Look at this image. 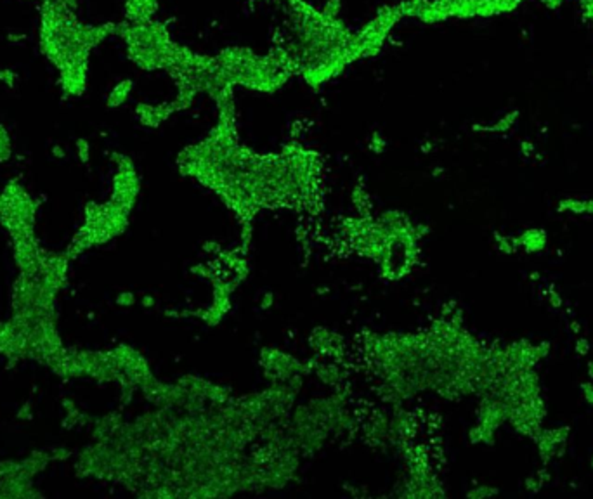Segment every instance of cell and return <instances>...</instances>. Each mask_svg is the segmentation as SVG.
I'll list each match as a JSON object with an SVG mask.
<instances>
[{
	"label": "cell",
	"mask_w": 593,
	"mask_h": 499,
	"mask_svg": "<svg viewBox=\"0 0 593 499\" xmlns=\"http://www.w3.org/2000/svg\"><path fill=\"white\" fill-rule=\"evenodd\" d=\"M118 37L125 44L127 58L144 72L165 70L170 75L184 72L197 61L198 54L184 45L176 44L162 21L146 23H120Z\"/></svg>",
	"instance_id": "obj_1"
},
{
	"label": "cell",
	"mask_w": 593,
	"mask_h": 499,
	"mask_svg": "<svg viewBox=\"0 0 593 499\" xmlns=\"http://www.w3.org/2000/svg\"><path fill=\"white\" fill-rule=\"evenodd\" d=\"M38 47L42 56L56 70L65 68L78 59L91 58V49L82 42V21L66 7L54 0H44L38 7Z\"/></svg>",
	"instance_id": "obj_2"
},
{
	"label": "cell",
	"mask_w": 593,
	"mask_h": 499,
	"mask_svg": "<svg viewBox=\"0 0 593 499\" xmlns=\"http://www.w3.org/2000/svg\"><path fill=\"white\" fill-rule=\"evenodd\" d=\"M130 212L123 210L111 200L106 203L88 201L85 205V224L77 232L72 250L84 251L91 246L105 245L122 235L129 225Z\"/></svg>",
	"instance_id": "obj_3"
},
{
	"label": "cell",
	"mask_w": 593,
	"mask_h": 499,
	"mask_svg": "<svg viewBox=\"0 0 593 499\" xmlns=\"http://www.w3.org/2000/svg\"><path fill=\"white\" fill-rule=\"evenodd\" d=\"M37 201L20 180H10L0 193V224L9 231L13 241L33 238Z\"/></svg>",
	"instance_id": "obj_4"
},
{
	"label": "cell",
	"mask_w": 593,
	"mask_h": 499,
	"mask_svg": "<svg viewBox=\"0 0 593 499\" xmlns=\"http://www.w3.org/2000/svg\"><path fill=\"white\" fill-rule=\"evenodd\" d=\"M109 158L116 165V172L113 175L111 201L123 210L132 212L141 193V177L137 173L136 164L132 158L123 153H111Z\"/></svg>",
	"instance_id": "obj_5"
},
{
	"label": "cell",
	"mask_w": 593,
	"mask_h": 499,
	"mask_svg": "<svg viewBox=\"0 0 593 499\" xmlns=\"http://www.w3.org/2000/svg\"><path fill=\"white\" fill-rule=\"evenodd\" d=\"M88 65L91 59H78L65 68L58 70V85L63 97H82L88 87Z\"/></svg>",
	"instance_id": "obj_6"
},
{
	"label": "cell",
	"mask_w": 593,
	"mask_h": 499,
	"mask_svg": "<svg viewBox=\"0 0 593 499\" xmlns=\"http://www.w3.org/2000/svg\"><path fill=\"white\" fill-rule=\"evenodd\" d=\"M210 139L224 141V143L238 141L236 139V118H219L217 127H215V130H212ZM201 155H203V141H201L200 144H197V146L187 148V150H184L183 153H180L179 166L180 170H183L184 175H190L191 165H193L197 160H200Z\"/></svg>",
	"instance_id": "obj_7"
},
{
	"label": "cell",
	"mask_w": 593,
	"mask_h": 499,
	"mask_svg": "<svg viewBox=\"0 0 593 499\" xmlns=\"http://www.w3.org/2000/svg\"><path fill=\"white\" fill-rule=\"evenodd\" d=\"M176 111H179L176 102H162V104H149V102H139L134 109L137 122L148 129H158L162 123H165Z\"/></svg>",
	"instance_id": "obj_8"
},
{
	"label": "cell",
	"mask_w": 593,
	"mask_h": 499,
	"mask_svg": "<svg viewBox=\"0 0 593 499\" xmlns=\"http://www.w3.org/2000/svg\"><path fill=\"white\" fill-rule=\"evenodd\" d=\"M160 0H123V14L127 23H146L155 19Z\"/></svg>",
	"instance_id": "obj_9"
},
{
	"label": "cell",
	"mask_w": 593,
	"mask_h": 499,
	"mask_svg": "<svg viewBox=\"0 0 593 499\" xmlns=\"http://www.w3.org/2000/svg\"><path fill=\"white\" fill-rule=\"evenodd\" d=\"M517 241H519V250L525 253H539L548 245V235L541 228H529L517 236Z\"/></svg>",
	"instance_id": "obj_10"
},
{
	"label": "cell",
	"mask_w": 593,
	"mask_h": 499,
	"mask_svg": "<svg viewBox=\"0 0 593 499\" xmlns=\"http://www.w3.org/2000/svg\"><path fill=\"white\" fill-rule=\"evenodd\" d=\"M134 90V82L130 79H123L120 82H116L111 87V90L106 95V108L116 109L122 108L127 101H129L130 94Z\"/></svg>",
	"instance_id": "obj_11"
},
{
	"label": "cell",
	"mask_w": 593,
	"mask_h": 499,
	"mask_svg": "<svg viewBox=\"0 0 593 499\" xmlns=\"http://www.w3.org/2000/svg\"><path fill=\"white\" fill-rule=\"evenodd\" d=\"M559 214L593 215V200H580V198H562L557 203Z\"/></svg>",
	"instance_id": "obj_12"
},
{
	"label": "cell",
	"mask_w": 593,
	"mask_h": 499,
	"mask_svg": "<svg viewBox=\"0 0 593 499\" xmlns=\"http://www.w3.org/2000/svg\"><path fill=\"white\" fill-rule=\"evenodd\" d=\"M517 120H519V111H510L503 115L502 118L496 120L491 125H475V132H488V134H505L516 127Z\"/></svg>",
	"instance_id": "obj_13"
},
{
	"label": "cell",
	"mask_w": 593,
	"mask_h": 499,
	"mask_svg": "<svg viewBox=\"0 0 593 499\" xmlns=\"http://www.w3.org/2000/svg\"><path fill=\"white\" fill-rule=\"evenodd\" d=\"M13 158V139L3 123H0V164H6Z\"/></svg>",
	"instance_id": "obj_14"
},
{
	"label": "cell",
	"mask_w": 593,
	"mask_h": 499,
	"mask_svg": "<svg viewBox=\"0 0 593 499\" xmlns=\"http://www.w3.org/2000/svg\"><path fill=\"white\" fill-rule=\"evenodd\" d=\"M495 241H496V248H498V251H502V253H516V251L519 250L517 236L516 238H512V236H505V235H500V232H495Z\"/></svg>",
	"instance_id": "obj_15"
},
{
	"label": "cell",
	"mask_w": 593,
	"mask_h": 499,
	"mask_svg": "<svg viewBox=\"0 0 593 499\" xmlns=\"http://www.w3.org/2000/svg\"><path fill=\"white\" fill-rule=\"evenodd\" d=\"M385 148H387V139L383 137L382 132L375 130V132L370 136V141H368V150H370L373 155H382L383 151H385Z\"/></svg>",
	"instance_id": "obj_16"
},
{
	"label": "cell",
	"mask_w": 593,
	"mask_h": 499,
	"mask_svg": "<svg viewBox=\"0 0 593 499\" xmlns=\"http://www.w3.org/2000/svg\"><path fill=\"white\" fill-rule=\"evenodd\" d=\"M548 480V475H546V470H539L538 473H534L532 477H529L527 480H525V489L529 491V493H538L539 489L543 487V484Z\"/></svg>",
	"instance_id": "obj_17"
},
{
	"label": "cell",
	"mask_w": 593,
	"mask_h": 499,
	"mask_svg": "<svg viewBox=\"0 0 593 499\" xmlns=\"http://www.w3.org/2000/svg\"><path fill=\"white\" fill-rule=\"evenodd\" d=\"M75 153H77V158L82 161L84 165H87L88 161H91V143H88L87 139H77V143H75Z\"/></svg>",
	"instance_id": "obj_18"
},
{
	"label": "cell",
	"mask_w": 593,
	"mask_h": 499,
	"mask_svg": "<svg viewBox=\"0 0 593 499\" xmlns=\"http://www.w3.org/2000/svg\"><path fill=\"white\" fill-rule=\"evenodd\" d=\"M0 84L7 88H16L20 84V75L13 68H0Z\"/></svg>",
	"instance_id": "obj_19"
},
{
	"label": "cell",
	"mask_w": 593,
	"mask_h": 499,
	"mask_svg": "<svg viewBox=\"0 0 593 499\" xmlns=\"http://www.w3.org/2000/svg\"><path fill=\"white\" fill-rule=\"evenodd\" d=\"M496 494H500V489H496V487L493 486H475L474 489H470L467 493L468 498H474V499H488L496 496Z\"/></svg>",
	"instance_id": "obj_20"
},
{
	"label": "cell",
	"mask_w": 593,
	"mask_h": 499,
	"mask_svg": "<svg viewBox=\"0 0 593 499\" xmlns=\"http://www.w3.org/2000/svg\"><path fill=\"white\" fill-rule=\"evenodd\" d=\"M340 7H342V3H340V0H326V3L323 6L321 13L325 14L328 19H340Z\"/></svg>",
	"instance_id": "obj_21"
},
{
	"label": "cell",
	"mask_w": 593,
	"mask_h": 499,
	"mask_svg": "<svg viewBox=\"0 0 593 499\" xmlns=\"http://www.w3.org/2000/svg\"><path fill=\"white\" fill-rule=\"evenodd\" d=\"M115 302L118 307H125V309H129V307L136 306L137 296L134 295L132 292H120L118 295H116Z\"/></svg>",
	"instance_id": "obj_22"
},
{
	"label": "cell",
	"mask_w": 593,
	"mask_h": 499,
	"mask_svg": "<svg viewBox=\"0 0 593 499\" xmlns=\"http://www.w3.org/2000/svg\"><path fill=\"white\" fill-rule=\"evenodd\" d=\"M546 300H548V303L553 307V309H562L564 307L562 295H560L553 286H550L548 292H546Z\"/></svg>",
	"instance_id": "obj_23"
},
{
	"label": "cell",
	"mask_w": 593,
	"mask_h": 499,
	"mask_svg": "<svg viewBox=\"0 0 593 499\" xmlns=\"http://www.w3.org/2000/svg\"><path fill=\"white\" fill-rule=\"evenodd\" d=\"M574 349H576L578 356H588V354H590V342H588L583 335H578L576 340H574Z\"/></svg>",
	"instance_id": "obj_24"
},
{
	"label": "cell",
	"mask_w": 593,
	"mask_h": 499,
	"mask_svg": "<svg viewBox=\"0 0 593 499\" xmlns=\"http://www.w3.org/2000/svg\"><path fill=\"white\" fill-rule=\"evenodd\" d=\"M581 394H583L585 402L593 408V380H587L581 383Z\"/></svg>",
	"instance_id": "obj_25"
},
{
	"label": "cell",
	"mask_w": 593,
	"mask_h": 499,
	"mask_svg": "<svg viewBox=\"0 0 593 499\" xmlns=\"http://www.w3.org/2000/svg\"><path fill=\"white\" fill-rule=\"evenodd\" d=\"M275 306V295H272V293H264V295H262V299H261V307L264 310H268V309H271V307Z\"/></svg>",
	"instance_id": "obj_26"
},
{
	"label": "cell",
	"mask_w": 593,
	"mask_h": 499,
	"mask_svg": "<svg viewBox=\"0 0 593 499\" xmlns=\"http://www.w3.org/2000/svg\"><path fill=\"white\" fill-rule=\"evenodd\" d=\"M521 151L525 155V157H532V155L536 153V148H534V144L531 143V141H522Z\"/></svg>",
	"instance_id": "obj_27"
},
{
	"label": "cell",
	"mask_w": 593,
	"mask_h": 499,
	"mask_svg": "<svg viewBox=\"0 0 593 499\" xmlns=\"http://www.w3.org/2000/svg\"><path fill=\"white\" fill-rule=\"evenodd\" d=\"M17 418H20V420H30V418H31V406L23 404V408L17 411Z\"/></svg>",
	"instance_id": "obj_28"
},
{
	"label": "cell",
	"mask_w": 593,
	"mask_h": 499,
	"mask_svg": "<svg viewBox=\"0 0 593 499\" xmlns=\"http://www.w3.org/2000/svg\"><path fill=\"white\" fill-rule=\"evenodd\" d=\"M52 155H54V158H65L66 157V150L63 146H59V144H56L54 148H52Z\"/></svg>",
	"instance_id": "obj_29"
},
{
	"label": "cell",
	"mask_w": 593,
	"mask_h": 499,
	"mask_svg": "<svg viewBox=\"0 0 593 499\" xmlns=\"http://www.w3.org/2000/svg\"><path fill=\"white\" fill-rule=\"evenodd\" d=\"M141 306L146 307V309H151V307L155 306V299H153L151 295H144L143 299H141Z\"/></svg>",
	"instance_id": "obj_30"
},
{
	"label": "cell",
	"mask_w": 593,
	"mask_h": 499,
	"mask_svg": "<svg viewBox=\"0 0 593 499\" xmlns=\"http://www.w3.org/2000/svg\"><path fill=\"white\" fill-rule=\"evenodd\" d=\"M569 328H571V331H573L574 335H576V336H578V335H581V326H580V324H578V321H574V319L571 321V323H569Z\"/></svg>",
	"instance_id": "obj_31"
},
{
	"label": "cell",
	"mask_w": 593,
	"mask_h": 499,
	"mask_svg": "<svg viewBox=\"0 0 593 499\" xmlns=\"http://www.w3.org/2000/svg\"><path fill=\"white\" fill-rule=\"evenodd\" d=\"M54 2H59V3H63V6L72 7V9H75V7H77V3H78V0H54Z\"/></svg>",
	"instance_id": "obj_32"
},
{
	"label": "cell",
	"mask_w": 593,
	"mask_h": 499,
	"mask_svg": "<svg viewBox=\"0 0 593 499\" xmlns=\"http://www.w3.org/2000/svg\"><path fill=\"white\" fill-rule=\"evenodd\" d=\"M587 374H588V378H590V380H593V361H588Z\"/></svg>",
	"instance_id": "obj_33"
},
{
	"label": "cell",
	"mask_w": 593,
	"mask_h": 499,
	"mask_svg": "<svg viewBox=\"0 0 593 499\" xmlns=\"http://www.w3.org/2000/svg\"><path fill=\"white\" fill-rule=\"evenodd\" d=\"M250 2H261V0H250Z\"/></svg>",
	"instance_id": "obj_34"
},
{
	"label": "cell",
	"mask_w": 593,
	"mask_h": 499,
	"mask_svg": "<svg viewBox=\"0 0 593 499\" xmlns=\"http://www.w3.org/2000/svg\"><path fill=\"white\" fill-rule=\"evenodd\" d=\"M35 2H44V0H35Z\"/></svg>",
	"instance_id": "obj_35"
}]
</instances>
